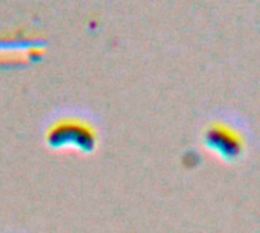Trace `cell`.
Returning a JSON list of instances; mask_svg holds the SVG:
<instances>
[{"mask_svg": "<svg viewBox=\"0 0 260 233\" xmlns=\"http://www.w3.org/2000/svg\"><path fill=\"white\" fill-rule=\"evenodd\" d=\"M203 145L225 163H239L253 148L250 127L238 116L222 114L210 119L203 130Z\"/></svg>", "mask_w": 260, "mask_h": 233, "instance_id": "1", "label": "cell"}]
</instances>
